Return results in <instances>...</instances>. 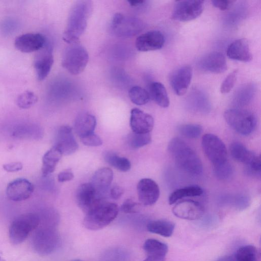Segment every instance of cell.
Instances as JSON below:
<instances>
[{
  "label": "cell",
  "instance_id": "6da1fadb",
  "mask_svg": "<svg viewBox=\"0 0 261 261\" xmlns=\"http://www.w3.org/2000/svg\"><path fill=\"white\" fill-rule=\"evenodd\" d=\"M92 8V2L90 1H78L75 3L69 13L63 34L65 42L68 44L79 42V38L86 29Z\"/></svg>",
  "mask_w": 261,
  "mask_h": 261
},
{
  "label": "cell",
  "instance_id": "7a4b0ae2",
  "mask_svg": "<svg viewBox=\"0 0 261 261\" xmlns=\"http://www.w3.org/2000/svg\"><path fill=\"white\" fill-rule=\"evenodd\" d=\"M168 150L176 164L185 171L194 175L202 172V164L199 158L180 138H173L168 144Z\"/></svg>",
  "mask_w": 261,
  "mask_h": 261
},
{
  "label": "cell",
  "instance_id": "3957f363",
  "mask_svg": "<svg viewBox=\"0 0 261 261\" xmlns=\"http://www.w3.org/2000/svg\"><path fill=\"white\" fill-rule=\"evenodd\" d=\"M57 225L39 222L34 230L31 243L33 249L38 254L48 255L59 247L60 237Z\"/></svg>",
  "mask_w": 261,
  "mask_h": 261
},
{
  "label": "cell",
  "instance_id": "277c9868",
  "mask_svg": "<svg viewBox=\"0 0 261 261\" xmlns=\"http://www.w3.org/2000/svg\"><path fill=\"white\" fill-rule=\"evenodd\" d=\"M118 212L119 208L116 204L102 199L86 214L83 224L91 230L101 229L116 218Z\"/></svg>",
  "mask_w": 261,
  "mask_h": 261
},
{
  "label": "cell",
  "instance_id": "5b68a950",
  "mask_svg": "<svg viewBox=\"0 0 261 261\" xmlns=\"http://www.w3.org/2000/svg\"><path fill=\"white\" fill-rule=\"evenodd\" d=\"M40 222L38 214L27 213L16 218L9 229V237L13 245H18L24 241L29 234L38 227Z\"/></svg>",
  "mask_w": 261,
  "mask_h": 261
},
{
  "label": "cell",
  "instance_id": "8992f818",
  "mask_svg": "<svg viewBox=\"0 0 261 261\" xmlns=\"http://www.w3.org/2000/svg\"><path fill=\"white\" fill-rule=\"evenodd\" d=\"M89 60L86 49L79 42L69 44L62 59V65L70 73L76 75L85 68Z\"/></svg>",
  "mask_w": 261,
  "mask_h": 261
},
{
  "label": "cell",
  "instance_id": "52a82bcc",
  "mask_svg": "<svg viewBox=\"0 0 261 261\" xmlns=\"http://www.w3.org/2000/svg\"><path fill=\"white\" fill-rule=\"evenodd\" d=\"M224 117L232 128L244 136L251 134L256 125L255 116L247 110L240 109H228L224 112Z\"/></svg>",
  "mask_w": 261,
  "mask_h": 261
},
{
  "label": "cell",
  "instance_id": "ba28073f",
  "mask_svg": "<svg viewBox=\"0 0 261 261\" xmlns=\"http://www.w3.org/2000/svg\"><path fill=\"white\" fill-rule=\"evenodd\" d=\"M144 24L139 19L126 17L121 13H116L113 17L111 28L113 33L119 37H129L139 33Z\"/></svg>",
  "mask_w": 261,
  "mask_h": 261
},
{
  "label": "cell",
  "instance_id": "9c48e42d",
  "mask_svg": "<svg viewBox=\"0 0 261 261\" xmlns=\"http://www.w3.org/2000/svg\"><path fill=\"white\" fill-rule=\"evenodd\" d=\"M201 144L205 155L214 166L227 161L226 147L217 136L212 134H205L202 137Z\"/></svg>",
  "mask_w": 261,
  "mask_h": 261
},
{
  "label": "cell",
  "instance_id": "30bf717a",
  "mask_svg": "<svg viewBox=\"0 0 261 261\" xmlns=\"http://www.w3.org/2000/svg\"><path fill=\"white\" fill-rule=\"evenodd\" d=\"M203 1L185 0L176 2L172 17L177 21H190L199 17L203 10Z\"/></svg>",
  "mask_w": 261,
  "mask_h": 261
},
{
  "label": "cell",
  "instance_id": "8fae6325",
  "mask_svg": "<svg viewBox=\"0 0 261 261\" xmlns=\"http://www.w3.org/2000/svg\"><path fill=\"white\" fill-rule=\"evenodd\" d=\"M54 63L53 49L47 40L44 46L36 51L34 59V67L37 79L44 80L49 73Z\"/></svg>",
  "mask_w": 261,
  "mask_h": 261
},
{
  "label": "cell",
  "instance_id": "7c38bea8",
  "mask_svg": "<svg viewBox=\"0 0 261 261\" xmlns=\"http://www.w3.org/2000/svg\"><path fill=\"white\" fill-rule=\"evenodd\" d=\"M46 42V38L42 34L29 33L17 36L14 41V46L22 53H30L40 50Z\"/></svg>",
  "mask_w": 261,
  "mask_h": 261
},
{
  "label": "cell",
  "instance_id": "4fadbf2b",
  "mask_svg": "<svg viewBox=\"0 0 261 261\" xmlns=\"http://www.w3.org/2000/svg\"><path fill=\"white\" fill-rule=\"evenodd\" d=\"M102 199L90 183L80 185L76 193L77 205L86 214Z\"/></svg>",
  "mask_w": 261,
  "mask_h": 261
},
{
  "label": "cell",
  "instance_id": "5bb4252c",
  "mask_svg": "<svg viewBox=\"0 0 261 261\" xmlns=\"http://www.w3.org/2000/svg\"><path fill=\"white\" fill-rule=\"evenodd\" d=\"M172 212L178 218L195 220L200 219L204 214L202 205L197 201L192 200H184L176 202Z\"/></svg>",
  "mask_w": 261,
  "mask_h": 261
},
{
  "label": "cell",
  "instance_id": "9a60e30c",
  "mask_svg": "<svg viewBox=\"0 0 261 261\" xmlns=\"http://www.w3.org/2000/svg\"><path fill=\"white\" fill-rule=\"evenodd\" d=\"M34 191L33 184L25 178H17L8 184L6 195L13 201H21L30 198Z\"/></svg>",
  "mask_w": 261,
  "mask_h": 261
},
{
  "label": "cell",
  "instance_id": "2e32d148",
  "mask_svg": "<svg viewBox=\"0 0 261 261\" xmlns=\"http://www.w3.org/2000/svg\"><path fill=\"white\" fill-rule=\"evenodd\" d=\"M192 77V69L190 66H182L173 72L170 77V83L176 95L181 96L186 93Z\"/></svg>",
  "mask_w": 261,
  "mask_h": 261
},
{
  "label": "cell",
  "instance_id": "e0dca14e",
  "mask_svg": "<svg viewBox=\"0 0 261 261\" xmlns=\"http://www.w3.org/2000/svg\"><path fill=\"white\" fill-rule=\"evenodd\" d=\"M165 41L164 35L159 31L153 30L140 35L136 40V48L140 51L160 49Z\"/></svg>",
  "mask_w": 261,
  "mask_h": 261
},
{
  "label": "cell",
  "instance_id": "ac0fdd59",
  "mask_svg": "<svg viewBox=\"0 0 261 261\" xmlns=\"http://www.w3.org/2000/svg\"><path fill=\"white\" fill-rule=\"evenodd\" d=\"M137 192L140 202L144 205L154 204L160 196L158 184L150 178L141 179L137 185Z\"/></svg>",
  "mask_w": 261,
  "mask_h": 261
},
{
  "label": "cell",
  "instance_id": "d6986e66",
  "mask_svg": "<svg viewBox=\"0 0 261 261\" xmlns=\"http://www.w3.org/2000/svg\"><path fill=\"white\" fill-rule=\"evenodd\" d=\"M55 146L60 149L63 155L71 154L78 149V144L69 126L63 125L60 127Z\"/></svg>",
  "mask_w": 261,
  "mask_h": 261
},
{
  "label": "cell",
  "instance_id": "ffe728a7",
  "mask_svg": "<svg viewBox=\"0 0 261 261\" xmlns=\"http://www.w3.org/2000/svg\"><path fill=\"white\" fill-rule=\"evenodd\" d=\"M153 124V119L149 114L138 108L131 110L130 125L133 132L139 134L150 133Z\"/></svg>",
  "mask_w": 261,
  "mask_h": 261
},
{
  "label": "cell",
  "instance_id": "44dd1931",
  "mask_svg": "<svg viewBox=\"0 0 261 261\" xmlns=\"http://www.w3.org/2000/svg\"><path fill=\"white\" fill-rule=\"evenodd\" d=\"M199 66L202 69L214 73H221L227 68L226 58L218 51H213L205 55L199 62Z\"/></svg>",
  "mask_w": 261,
  "mask_h": 261
},
{
  "label": "cell",
  "instance_id": "7402d4cb",
  "mask_svg": "<svg viewBox=\"0 0 261 261\" xmlns=\"http://www.w3.org/2000/svg\"><path fill=\"white\" fill-rule=\"evenodd\" d=\"M227 57L233 60L247 62L252 59L249 43L246 39L235 40L229 44L226 50Z\"/></svg>",
  "mask_w": 261,
  "mask_h": 261
},
{
  "label": "cell",
  "instance_id": "603a6c76",
  "mask_svg": "<svg viewBox=\"0 0 261 261\" xmlns=\"http://www.w3.org/2000/svg\"><path fill=\"white\" fill-rule=\"evenodd\" d=\"M12 135L18 139L38 140L43 137V130L36 124L23 123L14 126Z\"/></svg>",
  "mask_w": 261,
  "mask_h": 261
},
{
  "label": "cell",
  "instance_id": "cb8c5ba5",
  "mask_svg": "<svg viewBox=\"0 0 261 261\" xmlns=\"http://www.w3.org/2000/svg\"><path fill=\"white\" fill-rule=\"evenodd\" d=\"M113 178L112 170L107 167L98 169L93 175L91 182L98 194L101 197L111 184Z\"/></svg>",
  "mask_w": 261,
  "mask_h": 261
},
{
  "label": "cell",
  "instance_id": "d4e9b609",
  "mask_svg": "<svg viewBox=\"0 0 261 261\" xmlns=\"http://www.w3.org/2000/svg\"><path fill=\"white\" fill-rule=\"evenodd\" d=\"M96 124L94 116L88 113H82L76 118L74 129L80 138L94 133Z\"/></svg>",
  "mask_w": 261,
  "mask_h": 261
},
{
  "label": "cell",
  "instance_id": "484cf974",
  "mask_svg": "<svg viewBox=\"0 0 261 261\" xmlns=\"http://www.w3.org/2000/svg\"><path fill=\"white\" fill-rule=\"evenodd\" d=\"M62 155L60 149L55 145L45 153L42 158L41 168L43 176H46L54 171Z\"/></svg>",
  "mask_w": 261,
  "mask_h": 261
},
{
  "label": "cell",
  "instance_id": "4316f807",
  "mask_svg": "<svg viewBox=\"0 0 261 261\" xmlns=\"http://www.w3.org/2000/svg\"><path fill=\"white\" fill-rule=\"evenodd\" d=\"M143 249L147 257L165 259L168 252V246L159 240L149 239L143 244Z\"/></svg>",
  "mask_w": 261,
  "mask_h": 261
},
{
  "label": "cell",
  "instance_id": "83f0119b",
  "mask_svg": "<svg viewBox=\"0 0 261 261\" xmlns=\"http://www.w3.org/2000/svg\"><path fill=\"white\" fill-rule=\"evenodd\" d=\"M229 151L234 160L246 166L250 164L257 156L239 142H232L230 146Z\"/></svg>",
  "mask_w": 261,
  "mask_h": 261
},
{
  "label": "cell",
  "instance_id": "f1b7e54d",
  "mask_svg": "<svg viewBox=\"0 0 261 261\" xmlns=\"http://www.w3.org/2000/svg\"><path fill=\"white\" fill-rule=\"evenodd\" d=\"M149 90L152 99L157 105L162 108L169 106V98L164 85L160 82H153L150 84Z\"/></svg>",
  "mask_w": 261,
  "mask_h": 261
},
{
  "label": "cell",
  "instance_id": "f546056e",
  "mask_svg": "<svg viewBox=\"0 0 261 261\" xmlns=\"http://www.w3.org/2000/svg\"><path fill=\"white\" fill-rule=\"evenodd\" d=\"M175 225L166 220H155L149 222L147 225L148 231L164 237H170L173 233Z\"/></svg>",
  "mask_w": 261,
  "mask_h": 261
},
{
  "label": "cell",
  "instance_id": "4dcf8cb0",
  "mask_svg": "<svg viewBox=\"0 0 261 261\" xmlns=\"http://www.w3.org/2000/svg\"><path fill=\"white\" fill-rule=\"evenodd\" d=\"M203 193L202 189L197 185H192L178 189L173 192L169 197V203L173 204L179 200L187 197L199 196Z\"/></svg>",
  "mask_w": 261,
  "mask_h": 261
},
{
  "label": "cell",
  "instance_id": "1f68e13d",
  "mask_svg": "<svg viewBox=\"0 0 261 261\" xmlns=\"http://www.w3.org/2000/svg\"><path fill=\"white\" fill-rule=\"evenodd\" d=\"M103 158L108 164L119 171L126 172L131 168L130 162L127 158L120 156L112 151H107L105 152Z\"/></svg>",
  "mask_w": 261,
  "mask_h": 261
},
{
  "label": "cell",
  "instance_id": "d6a6232c",
  "mask_svg": "<svg viewBox=\"0 0 261 261\" xmlns=\"http://www.w3.org/2000/svg\"><path fill=\"white\" fill-rule=\"evenodd\" d=\"M233 257L235 261H260L259 251L252 245H245L240 247Z\"/></svg>",
  "mask_w": 261,
  "mask_h": 261
},
{
  "label": "cell",
  "instance_id": "836d02e7",
  "mask_svg": "<svg viewBox=\"0 0 261 261\" xmlns=\"http://www.w3.org/2000/svg\"><path fill=\"white\" fill-rule=\"evenodd\" d=\"M128 96L133 103L139 106L145 105L150 99L148 92L138 86H134L129 89Z\"/></svg>",
  "mask_w": 261,
  "mask_h": 261
},
{
  "label": "cell",
  "instance_id": "e575fe53",
  "mask_svg": "<svg viewBox=\"0 0 261 261\" xmlns=\"http://www.w3.org/2000/svg\"><path fill=\"white\" fill-rule=\"evenodd\" d=\"M151 141L150 133L139 134L133 132L127 137V142L131 148L137 149L148 144Z\"/></svg>",
  "mask_w": 261,
  "mask_h": 261
},
{
  "label": "cell",
  "instance_id": "d590c367",
  "mask_svg": "<svg viewBox=\"0 0 261 261\" xmlns=\"http://www.w3.org/2000/svg\"><path fill=\"white\" fill-rule=\"evenodd\" d=\"M37 101V97L34 93L27 91L21 93L17 98L16 103L18 107L27 109L32 107Z\"/></svg>",
  "mask_w": 261,
  "mask_h": 261
},
{
  "label": "cell",
  "instance_id": "8d00e7d4",
  "mask_svg": "<svg viewBox=\"0 0 261 261\" xmlns=\"http://www.w3.org/2000/svg\"><path fill=\"white\" fill-rule=\"evenodd\" d=\"M179 133L190 139L198 138L202 133V127L200 125L197 124H187L179 126Z\"/></svg>",
  "mask_w": 261,
  "mask_h": 261
},
{
  "label": "cell",
  "instance_id": "74e56055",
  "mask_svg": "<svg viewBox=\"0 0 261 261\" xmlns=\"http://www.w3.org/2000/svg\"><path fill=\"white\" fill-rule=\"evenodd\" d=\"M214 174L219 180H224L229 178L232 174V168L230 164L226 162L214 166Z\"/></svg>",
  "mask_w": 261,
  "mask_h": 261
},
{
  "label": "cell",
  "instance_id": "f35d334b",
  "mask_svg": "<svg viewBox=\"0 0 261 261\" xmlns=\"http://www.w3.org/2000/svg\"><path fill=\"white\" fill-rule=\"evenodd\" d=\"M238 72V70H234L225 77L220 88V91L222 93H228L232 90L237 79Z\"/></svg>",
  "mask_w": 261,
  "mask_h": 261
},
{
  "label": "cell",
  "instance_id": "ab89813d",
  "mask_svg": "<svg viewBox=\"0 0 261 261\" xmlns=\"http://www.w3.org/2000/svg\"><path fill=\"white\" fill-rule=\"evenodd\" d=\"M106 261H125L126 253L120 248H115L108 251L104 256Z\"/></svg>",
  "mask_w": 261,
  "mask_h": 261
},
{
  "label": "cell",
  "instance_id": "60d3db41",
  "mask_svg": "<svg viewBox=\"0 0 261 261\" xmlns=\"http://www.w3.org/2000/svg\"><path fill=\"white\" fill-rule=\"evenodd\" d=\"M82 142L89 146H98L102 144L101 139L97 135L92 133L80 138Z\"/></svg>",
  "mask_w": 261,
  "mask_h": 261
},
{
  "label": "cell",
  "instance_id": "b9f144b4",
  "mask_svg": "<svg viewBox=\"0 0 261 261\" xmlns=\"http://www.w3.org/2000/svg\"><path fill=\"white\" fill-rule=\"evenodd\" d=\"M139 205L132 199H127L122 203L121 210L126 214L136 213L139 211Z\"/></svg>",
  "mask_w": 261,
  "mask_h": 261
},
{
  "label": "cell",
  "instance_id": "7bdbcfd3",
  "mask_svg": "<svg viewBox=\"0 0 261 261\" xmlns=\"http://www.w3.org/2000/svg\"><path fill=\"white\" fill-rule=\"evenodd\" d=\"M260 161V155H257L250 164L246 166L247 173L252 175L259 176L261 171Z\"/></svg>",
  "mask_w": 261,
  "mask_h": 261
},
{
  "label": "cell",
  "instance_id": "ee69618b",
  "mask_svg": "<svg viewBox=\"0 0 261 261\" xmlns=\"http://www.w3.org/2000/svg\"><path fill=\"white\" fill-rule=\"evenodd\" d=\"M236 207L239 208H245L249 204V200L248 197L244 195H238L231 199Z\"/></svg>",
  "mask_w": 261,
  "mask_h": 261
},
{
  "label": "cell",
  "instance_id": "f6af8a7d",
  "mask_svg": "<svg viewBox=\"0 0 261 261\" xmlns=\"http://www.w3.org/2000/svg\"><path fill=\"white\" fill-rule=\"evenodd\" d=\"M3 167L7 172H15L21 170L23 165L20 162H13L3 165Z\"/></svg>",
  "mask_w": 261,
  "mask_h": 261
},
{
  "label": "cell",
  "instance_id": "bcb514c9",
  "mask_svg": "<svg viewBox=\"0 0 261 261\" xmlns=\"http://www.w3.org/2000/svg\"><path fill=\"white\" fill-rule=\"evenodd\" d=\"M212 5L216 8H217L221 10H226L228 9L232 4L233 3L234 1H211Z\"/></svg>",
  "mask_w": 261,
  "mask_h": 261
},
{
  "label": "cell",
  "instance_id": "7dc6e473",
  "mask_svg": "<svg viewBox=\"0 0 261 261\" xmlns=\"http://www.w3.org/2000/svg\"><path fill=\"white\" fill-rule=\"evenodd\" d=\"M74 177L73 174L71 170L67 169L60 172L58 175V180L59 182H65L71 180Z\"/></svg>",
  "mask_w": 261,
  "mask_h": 261
},
{
  "label": "cell",
  "instance_id": "c3c4849f",
  "mask_svg": "<svg viewBox=\"0 0 261 261\" xmlns=\"http://www.w3.org/2000/svg\"><path fill=\"white\" fill-rule=\"evenodd\" d=\"M123 188L118 186H114L110 190L111 197L115 200L119 199L123 194Z\"/></svg>",
  "mask_w": 261,
  "mask_h": 261
},
{
  "label": "cell",
  "instance_id": "681fc988",
  "mask_svg": "<svg viewBox=\"0 0 261 261\" xmlns=\"http://www.w3.org/2000/svg\"><path fill=\"white\" fill-rule=\"evenodd\" d=\"M128 3L130 6H138L143 4L144 3V1H128Z\"/></svg>",
  "mask_w": 261,
  "mask_h": 261
},
{
  "label": "cell",
  "instance_id": "f907efd6",
  "mask_svg": "<svg viewBox=\"0 0 261 261\" xmlns=\"http://www.w3.org/2000/svg\"><path fill=\"white\" fill-rule=\"evenodd\" d=\"M218 261H235L233 256H225L220 258Z\"/></svg>",
  "mask_w": 261,
  "mask_h": 261
},
{
  "label": "cell",
  "instance_id": "816d5d0a",
  "mask_svg": "<svg viewBox=\"0 0 261 261\" xmlns=\"http://www.w3.org/2000/svg\"><path fill=\"white\" fill-rule=\"evenodd\" d=\"M144 261H165V259H158L147 257Z\"/></svg>",
  "mask_w": 261,
  "mask_h": 261
},
{
  "label": "cell",
  "instance_id": "f5cc1de1",
  "mask_svg": "<svg viewBox=\"0 0 261 261\" xmlns=\"http://www.w3.org/2000/svg\"><path fill=\"white\" fill-rule=\"evenodd\" d=\"M0 261H6L3 258L0 257Z\"/></svg>",
  "mask_w": 261,
  "mask_h": 261
},
{
  "label": "cell",
  "instance_id": "db71d44e",
  "mask_svg": "<svg viewBox=\"0 0 261 261\" xmlns=\"http://www.w3.org/2000/svg\"><path fill=\"white\" fill-rule=\"evenodd\" d=\"M72 261H82L80 259H75V260H72Z\"/></svg>",
  "mask_w": 261,
  "mask_h": 261
}]
</instances>
